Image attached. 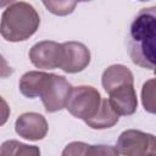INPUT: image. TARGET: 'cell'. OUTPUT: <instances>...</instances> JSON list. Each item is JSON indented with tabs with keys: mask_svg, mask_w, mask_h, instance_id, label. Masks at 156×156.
<instances>
[{
	"mask_svg": "<svg viewBox=\"0 0 156 156\" xmlns=\"http://www.w3.org/2000/svg\"><path fill=\"white\" fill-rule=\"evenodd\" d=\"M40 17L37 10L27 2L18 1L9 5L0 21L1 37L12 43L29 39L39 28Z\"/></svg>",
	"mask_w": 156,
	"mask_h": 156,
	"instance_id": "2",
	"label": "cell"
},
{
	"mask_svg": "<svg viewBox=\"0 0 156 156\" xmlns=\"http://www.w3.org/2000/svg\"><path fill=\"white\" fill-rule=\"evenodd\" d=\"M13 73L12 67L7 63V61L0 55V78H7Z\"/></svg>",
	"mask_w": 156,
	"mask_h": 156,
	"instance_id": "18",
	"label": "cell"
},
{
	"mask_svg": "<svg viewBox=\"0 0 156 156\" xmlns=\"http://www.w3.org/2000/svg\"><path fill=\"white\" fill-rule=\"evenodd\" d=\"M139 1H149V0H139Z\"/></svg>",
	"mask_w": 156,
	"mask_h": 156,
	"instance_id": "21",
	"label": "cell"
},
{
	"mask_svg": "<svg viewBox=\"0 0 156 156\" xmlns=\"http://www.w3.org/2000/svg\"><path fill=\"white\" fill-rule=\"evenodd\" d=\"M108 102L119 116H129L136 111L138 100L134 84H122L108 91Z\"/></svg>",
	"mask_w": 156,
	"mask_h": 156,
	"instance_id": "9",
	"label": "cell"
},
{
	"mask_svg": "<svg viewBox=\"0 0 156 156\" xmlns=\"http://www.w3.org/2000/svg\"><path fill=\"white\" fill-rule=\"evenodd\" d=\"M116 150L118 154L127 156L154 155L156 152L155 136L141 130L127 129L121 133L116 144Z\"/></svg>",
	"mask_w": 156,
	"mask_h": 156,
	"instance_id": "4",
	"label": "cell"
},
{
	"mask_svg": "<svg viewBox=\"0 0 156 156\" xmlns=\"http://www.w3.org/2000/svg\"><path fill=\"white\" fill-rule=\"evenodd\" d=\"M101 100L102 99L100 93L94 87H72L65 108H67L73 117L85 121L96 113L100 107Z\"/></svg>",
	"mask_w": 156,
	"mask_h": 156,
	"instance_id": "3",
	"label": "cell"
},
{
	"mask_svg": "<svg viewBox=\"0 0 156 156\" xmlns=\"http://www.w3.org/2000/svg\"><path fill=\"white\" fill-rule=\"evenodd\" d=\"M52 73L40 72V71H29L22 76L20 79V91L29 99L40 98L48 89L51 82Z\"/></svg>",
	"mask_w": 156,
	"mask_h": 156,
	"instance_id": "10",
	"label": "cell"
},
{
	"mask_svg": "<svg viewBox=\"0 0 156 156\" xmlns=\"http://www.w3.org/2000/svg\"><path fill=\"white\" fill-rule=\"evenodd\" d=\"M30 62L41 69H55L60 66L61 44L52 40H43L37 43L29 50Z\"/></svg>",
	"mask_w": 156,
	"mask_h": 156,
	"instance_id": "7",
	"label": "cell"
},
{
	"mask_svg": "<svg viewBox=\"0 0 156 156\" xmlns=\"http://www.w3.org/2000/svg\"><path fill=\"white\" fill-rule=\"evenodd\" d=\"M77 1H80V2H87V1H91V0H77Z\"/></svg>",
	"mask_w": 156,
	"mask_h": 156,
	"instance_id": "20",
	"label": "cell"
},
{
	"mask_svg": "<svg viewBox=\"0 0 156 156\" xmlns=\"http://www.w3.org/2000/svg\"><path fill=\"white\" fill-rule=\"evenodd\" d=\"M13 1H15V0H0V9H1V7H5V6H7V5H11Z\"/></svg>",
	"mask_w": 156,
	"mask_h": 156,
	"instance_id": "19",
	"label": "cell"
},
{
	"mask_svg": "<svg viewBox=\"0 0 156 156\" xmlns=\"http://www.w3.org/2000/svg\"><path fill=\"white\" fill-rule=\"evenodd\" d=\"M156 7L143 9L134 18L129 29L128 51L132 61L147 69L155 67Z\"/></svg>",
	"mask_w": 156,
	"mask_h": 156,
	"instance_id": "1",
	"label": "cell"
},
{
	"mask_svg": "<svg viewBox=\"0 0 156 156\" xmlns=\"http://www.w3.org/2000/svg\"><path fill=\"white\" fill-rule=\"evenodd\" d=\"M48 122L45 117L37 112L22 113L15 123L16 133L27 140H41L48 134Z\"/></svg>",
	"mask_w": 156,
	"mask_h": 156,
	"instance_id": "8",
	"label": "cell"
},
{
	"mask_svg": "<svg viewBox=\"0 0 156 156\" xmlns=\"http://www.w3.org/2000/svg\"><path fill=\"white\" fill-rule=\"evenodd\" d=\"M9 117H10V107L0 95V127L7 122Z\"/></svg>",
	"mask_w": 156,
	"mask_h": 156,
	"instance_id": "17",
	"label": "cell"
},
{
	"mask_svg": "<svg viewBox=\"0 0 156 156\" xmlns=\"http://www.w3.org/2000/svg\"><path fill=\"white\" fill-rule=\"evenodd\" d=\"M90 63L89 49L79 41H66L61 44L60 66L66 73H77L88 67Z\"/></svg>",
	"mask_w": 156,
	"mask_h": 156,
	"instance_id": "5",
	"label": "cell"
},
{
	"mask_svg": "<svg viewBox=\"0 0 156 156\" xmlns=\"http://www.w3.org/2000/svg\"><path fill=\"white\" fill-rule=\"evenodd\" d=\"M44 6L56 16H67L77 6V0H41Z\"/></svg>",
	"mask_w": 156,
	"mask_h": 156,
	"instance_id": "15",
	"label": "cell"
},
{
	"mask_svg": "<svg viewBox=\"0 0 156 156\" xmlns=\"http://www.w3.org/2000/svg\"><path fill=\"white\" fill-rule=\"evenodd\" d=\"M116 147L108 145H89L82 141H73L62 151L63 156L67 155H117Z\"/></svg>",
	"mask_w": 156,
	"mask_h": 156,
	"instance_id": "13",
	"label": "cell"
},
{
	"mask_svg": "<svg viewBox=\"0 0 156 156\" xmlns=\"http://www.w3.org/2000/svg\"><path fill=\"white\" fill-rule=\"evenodd\" d=\"M155 79L147 80L143 85L141 90V100H143V106L145 111L150 113H155Z\"/></svg>",
	"mask_w": 156,
	"mask_h": 156,
	"instance_id": "16",
	"label": "cell"
},
{
	"mask_svg": "<svg viewBox=\"0 0 156 156\" xmlns=\"http://www.w3.org/2000/svg\"><path fill=\"white\" fill-rule=\"evenodd\" d=\"M119 119V115L112 108L107 99H102L99 110L96 113L85 119L84 122L88 124V127L93 129H106L113 127Z\"/></svg>",
	"mask_w": 156,
	"mask_h": 156,
	"instance_id": "12",
	"label": "cell"
},
{
	"mask_svg": "<svg viewBox=\"0 0 156 156\" xmlns=\"http://www.w3.org/2000/svg\"><path fill=\"white\" fill-rule=\"evenodd\" d=\"M101 83L106 93L122 84H134L133 73L123 65H112L107 67L101 77Z\"/></svg>",
	"mask_w": 156,
	"mask_h": 156,
	"instance_id": "11",
	"label": "cell"
},
{
	"mask_svg": "<svg viewBox=\"0 0 156 156\" xmlns=\"http://www.w3.org/2000/svg\"><path fill=\"white\" fill-rule=\"evenodd\" d=\"M22 156V155H40L39 147L34 145H27L17 140H7L0 146V156Z\"/></svg>",
	"mask_w": 156,
	"mask_h": 156,
	"instance_id": "14",
	"label": "cell"
},
{
	"mask_svg": "<svg viewBox=\"0 0 156 156\" xmlns=\"http://www.w3.org/2000/svg\"><path fill=\"white\" fill-rule=\"evenodd\" d=\"M71 89H72V85L63 76L52 73L51 82L48 89L40 96L43 105L45 107V111L56 112V111L65 108Z\"/></svg>",
	"mask_w": 156,
	"mask_h": 156,
	"instance_id": "6",
	"label": "cell"
}]
</instances>
